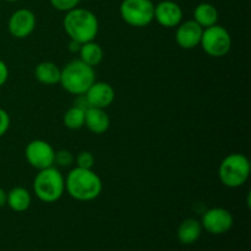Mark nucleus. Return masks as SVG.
<instances>
[{"instance_id":"13","label":"nucleus","mask_w":251,"mask_h":251,"mask_svg":"<svg viewBox=\"0 0 251 251\" xmlns=\"http://www.w3.org/2000/svg\"><path fill=\"white\" fill-rule=\"evenodd\" d=\"M83 96H85L88 108L105 109L114 102L115 91L108 82H95Z\"/></svg>"},{"instance_id":"17","label":"nucleus","mask_w":251,"mask_h":251,"mask_svg":"<svg viewBox=\"0 0 251 251\" xmlns=\"http://www.w3.org/2000/svg\"><path fill=\"white\" fill-rule=\"evenodd\" d=\"M61 69L51 61H42L34 69V76L37 81L46 86L59 83Z\"/></svg>"},{"instance_id":"16","label":"nucleus","mask_w":251,"mask_h":251,"mask_svg":"<svg viewBox=\"0 0 251 251\" xmlns=\"http://www.w3.org/2000/svg\"><path fill=\"white\" fill-rule=\"evenodd\" d=\"M32 196L27 189L22 186H15L7 193L6 205L15 212H25L29 208Z\"/></svg>"},{"instance_id":"4","label":"nucleus","mask_w":251,"mask_h":251,"mask_svg":"<svg viewBox=\"0 0 251 251\" xmlns=\"http://www.w3.org/2000/svg\"><path fill=\"white\" fill-rule=\"evenodd\" d=\"M33 191L42 202H56L65 193V178L55 166L41 169L34 176Z\"/></svg>"},{"instance_id":"28","label":"nucleus","mask_w":251,"mask_h":251,"mask_svg":"<svg viewBox=\"0 0 251 251\" xmlns=\"http://www.w3.org/2000/svg\"><path fill=\"white\" fill-rule=\"evenodd\" d=\"M5 1H7V2H15V1H19V0H5Z\"/></svg>"},{"instance_id":"14","label":"nucleus","mask_w":251,"mask_h":251,"mask_svg":"<svg viewBox=\"0 0 251 251\" xmlns=\"http://www.w3.org/2000/svg\"><path fill=\"white\" fill-rule=\"evenodd\" d=\"M85 126L96 135L104 134L110 126V119L105 109L87 108L85 113Z\"/></svg>"},{"instance_id":"18","label":"nucleus","mask_w":251,"mask_h":251,"mask_svg":"<svg viewBox=\"0 0 251 251\" xmlns=\"http://www.w3.org/2000/svg\"><path fill=\"white\" fill-rule=\"evenodd\" d=\"M194 21L202 28L213 26L218 21V10L210 2H200L194 9Z\"/></svg>"},{"instance_id":"11","label":"nucleus","mask_w":251,"mask_h":251,"mask_svg":"<svg viewBox=\"0 0 251 251\" xmlns=\"http://www.w3.org/2000/svg\"><path fill=\"white\" fill-rule=\"evenodd\" d=\"M184 12L180 5L173 0H163L154 5V20L166 28L176 27L183 21Z\"/></svg>"},{"instance_id":"1","label":"nucleus","mask_w":251,"mask_h":251,"mask_svg":"<svg viewBox=\"0 0 251 251\" xmlns=\"http://www.w3.org/2000/svg\"><path fill=\"white\" fill-rule=\"evenodd\" d=\"M102 189V180L92 169L75 167L65 178V191L74 200L92 201L100 195Z\"/></svg>"},{"instance_id":"7","label":"nucleus","mask_w":251,"mask_h":251,"mask_svg":"<svg viewBox=\"0 0 251 251\" xmlns=\"http://www.w3.org/2000/svg\"><path fill=\"white\" fill-rule=\"evenodd\" d=\"M200 46L207 55L212 58H223L232 48V37L226 27L216 24L203 28Z\"/></svg>"},{"instance_id":"23","label":"nucleus","mask_w":251,"mask_h":251,"mask_svg":"<svg viewBox=\"0 0 251 251\" xmlns=\"http://www.w3.org/2000/svg\"><path fill=\"white\" fill-rule=\"evenodd\" d=\"M49 1H50L51 6L58 11L68 12L77 7L82 0H49Z\"/></svg>"},{"instance_id":"2","label":"nucleus","mask_w":251,"mask_h":251,"mask_svg":"<svg viewBox=\"0 0 251 251\" xmlns=\"http://www.w3.org/2000/svg\"><path fill=\"white\" fill-rule=\"evenodd\" d=\"M63 27L71 41L82 44L95 41L100 31V22L92 11L77 6L65 12Z\"/></svg>"},{"instance_id":"9","label":"nucleus","mask_w":251,"mask_h":251,"mask_svg":"<svg viewBox=\"0 0 251 251\" xmlns=\"http://www.w3.org/2000/svg\"><path fill=\"white\" fill-rule=\"evenodd\" d=\"M234 223L233 215L223 207H213L206 211L202 215L201 226L202 229L210 234L220 235L229 232Z\"/></svg>"},{"instance_id":"12","label":"nucleus","mask_w":251,"mask_h":251,"mask_svg":"<svg viewBox=\"0 0 251 251\" xmlns=\"http://www.w3.org/2000/svg\"><path fill=\"white\" fill-rule=\"evenodd\" d=\"M203 28L194 20L181 21L176 26V42L180 48L183 49H194L200 46L201 36H202Z\"/></svg>"},{"instance_id":"22","label":"nucleus","mask_w":251,"mask_h":251,"mask_svg":"<svg viewBox=\"0 0 251 251\" xmlns=\"http://www.w3.org/2000/svg\"><path fill=\"white\" fill-rule=\"evenodd\" d=\"M76 167L85 169H92L95 166V156L90 151H82L76 156Z\"/></svg>"},{"instance_id":"5","label":"nucleus","mask_w":251,"mask_h":251,"mask_svg":"<svg viewBox=\"0 0 251 251\" xmlns=\"http://www.w3.org/2000/svg\"><path fill=\"white\" fill-rule=\"evenodd\" d=\"M250 161L243 153H230L226 156L218 167L221 183L230 189L244 185L250 176Z\"/></svg>"},{"instance_id":"21","label":"nucleus","mask_w":251,"mask_h":251,"mask_svg":"<svg viewBox=\"0 0 251 251\" xmlns=\"http://www.w3.org/2000/svg\"><path fill=\"white\" fill-rule=\"evenodd\" d=\"M75 162V157L68 150H60V151L55 152V157H54V166L63 167V168H68L71 164Z\"/></svg>"},{"instance_id":"8","label":"nucleus","mask_w":251,"mask_h":251,"mask_svg":"<svg viewBox=\"0 0 251 251\" xmlns=\"http://www.w3.org/2000/svg\"><path fill=\"white\" fill-rule=\"evenodd\" d=\"M55 151L49 142L44 140H32L25 149V158L33 168L46 169L54 166Z\"/></svg>"},{"instance_id":"25","label":"nucleus","mask_w":251,"mask_h":251,"mask_svg":"<svg viewBox=\"0 0 251 251\" xmlns=\"http://www.w3.org/2000/svg\"><path fill=\"white\" fill-rule=\"evenodd\" d=\"M7 78H9V68H7L6 63L0 59V87L6 83Z\"/></svg>"},{"instance_id":"26","label":"nucleus","mask_w":251,"mask_h":251,"mask_svg":"<svg viewBox=\"0 0 251 251\" xmlns=\"http://www.w3.org/2000/svg\"><path fill=\"white\" fill-rule=\"evenodd\" d=\"M80 47H81L80 43H77V42H75V41H71L70 39V43H69V49H70L71 53H78V50H80Z\"/></svg>"},{"instance_id":"15","label":"nucleus","mask_w":251,"mask_h":251,"mask_svg":"<svg viewBox=\"0 0 251 251\" xmlns=\"http://www.w3.org/2000/svg\"><path fill=\"white\" fill-rule=\"evenodd\" d=\"M202 233V226L195 218H188L183 221L178 228V240L184 245L194 244L199 240Z\"/></svg>"},{"instance_id":"10","label":"nucleus","mask_w":251,"mask_h":251,"mask_svg":"<svg viewBox=\"0 0 251 251\" xmlns=\"http://www.w3.org/2000/svg\"><path fill=\"white\" fill-rule=\"evenodd\" d=\"M37 19L29 9H19L11 14L7 21V29L14 38L24 39L33 33Z\"/></svg>"},{"instance_id":"27","label":"nucleus","mask_w":251,"mask_h":251,"mask_svg":"<svg viewBox=\"0 0 251 251\" xmlns=\"http://www.w3.org/2000/svg\"><path fill=\"white\" fill-rule=\"evenodd\" d=\"M6 198H7V193L2 188H0V208L4 207L6 205Z\"/></svg>"},{"instance_id":"20","label":"nucleus","mask_w":251,"mask_h":251,"mask_svg":"<svg viewBox=\"0 0 251 251\" xmlns=\"http://www.w3.org/2000/svg\"><path fill=\"white\" fill-rule=\"evenodd\" d=\"M85 113L86 109L74 105L69 108L63 117L64 125L70 130H78L85 126Z\"/></svg>"},{"instance_id":"19","label":"nucleus","mask_w":251,"mask_h":251,"mask_svg":"<svg viewBox=\"0 0 251 251\" xmlns=\"http://www.w3.org/2000/svg\"><path fill=\"white\" fill-rule=\"evenodd\" d=\"M78 54H80V60L87 64V65L92 66V68L100 64V61L104 58V51H103L102 47L96 43L95 41H90L81 44Z\"/></svg>"},{"instance_id":"24","label":"nucleus","mask_w":251,"mask_h":251,"mask_svg":"<svg viewBox=\"0 0 251 251\" xmlns=\"http://www.w3.org/2000/svg\"><path fill=\"white\" fill-rule=\"evenodd\" d=\"M10 115L5 109L0 108V137L4 136L10 127Z\"/></svg>"},{"instance_id":"6","label":"nucleus","mask_w":251,"mask_h":251,"mask_svg":"<svg viewBox=\"0 0 251 251\" xmlns=\"http://www.w3.org/2000/svg\"><path fill=\"white\" fill-rule=\"evenodd\" d=\"M119 14L125 24L141 28L153 22L154 4L152 0H123Z\"/></svg>"},{"instance_id":"3","label":"nucleus","mask_w":251,"mask_h":251,"mask_svg":"<svg viewBox=\"0 0 251 251\" xmlns=\"http://www.w3.org/2000/svg\"><path fill=\"white\" fill-rule=\"evenodd\" d=\"M96 82L95 69L80 59L66 64L60 73L59 83L66 92L74 96H82Z\"/></svg>"}]
</instances>
